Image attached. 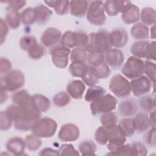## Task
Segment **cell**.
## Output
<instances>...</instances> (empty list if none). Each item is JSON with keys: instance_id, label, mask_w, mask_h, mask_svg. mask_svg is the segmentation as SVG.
<instances>
[{"instance_id": "obj_16", "label": "cell", "mask_w": 156, "mask_h": 156, "mask_svg": "<svg viewBox=\"0 0 156 156\" xmlns=\"http://www.w3.org/2000/svg\"><path fill=\"white\" fill-rule=\"evenodd\" d=\"M119 113L126 118L135 115L138 110V103L134 99L127 98L121 101L118 105Z\"/></svg>"}, {"instance_id": "obj_33", "label": "cell", "mask_w": 156, "mask_h": 156, "mask_svg": "<svg viewBox=\"0 0 156 156\" xmlns=\"http://www.w3.org/2000/svg\"><path fill=\"white\" fill-rule=\"evenodd\" d=\"M118 115L113 112L102 113L100 116V122L104 127L108 129L117 125Z\"/></svg>"}, {"instance_id": "obj_6", "label": "cell", "mask_w": 156, "mask_h": 156, "mask_svg": "<svg viewBox=\"0 0 156 156\" xmlns=\"http://www.w3.org/2000/svg\"><path fill=\"white\" fill-rule=\"evenodd\" d=\"M117 98L111 94H105L101 98L90 102V108L93 115L113 112L116 108Z\"/></svg>"}, {"instance_id": "obj_60", "label": "cell", "mask_w": 156, "mask_h": 156, "mask_svg": "<svg viewBox=\"0 0 156 156\" xmlns=\"http://www.w3.org/2000/svg\"><path fill=\"white\" fill-rule=\"evenodd\" d=\"M155 24L151 26V27L149 30V35H151V38L154 40L155 38Z\"/></svg>"}, {"instance_id": "obj_36", "label": "cell", "mask_w": 156, "mask_h": 156, "mask_svg": "<svg viewBox=\"0 0 156 156\" xmlns=\"http://www.w3.org/2000/svg\"><path fill=\"white\" fill-rule=\"evenodd\" d=\"M82 79L84 83H85L88 87L96 85L99 80V79L97 76L94 68L90 65H88V67L82 76Z\"/></svg>"}, {"instance_id": "obj_29", "label": "cell", "mask_w": 156, "mask_h": 156, "mask_svg": "<svg viewBox=\"0 0 156 156\" xmlns=\"http://www.w3.org/2000/svg\"><path fill=\"white\" fill-rule=\"evenodd\" d=\"M105 94V90L104 88L98 85L90 87L85 95V100L88 102H92L102 97Z\"/></svg>"}, {"instance_id": "obj_59", "label": "cell", "mask_w": 156, "mask_h": 156, "mask_svg": "<svg viewBox=\"0 0 156 156\" xmlns=\"http://www.w3.org/2000/svg\"><path fill=\"white\" fill-rule=\"evenodd\" d=\"M155 110H154L153 111H152L151 112L149 113V119H150V121L151 122L152 127H155Z\"/></svg>"}, {"instance_id": "obj_2", "label": "cell", "mask_w": 156, "mask_h": 156, "mask_svg": "<svg viewBox=\"0 0 156 156\" xmlns=\"http://www.w3.org/2000/svg\"><path fill=\"white\" fill-rule=\"evenodd\" d=\"M88 52L97 51L105 53L112 48L110 32L104 29L88 34V41L84 48Z\"/></svg>"}, {"instance_id": "obj_23", "label": "cell", "mask_w": 156, "mask_h": 156, "mask_svg": "<svg viewBox=\"0 0 156 156\" xmlns=\"http://www.w3.org/2000/svg\"><path fill=\"white\" fill-rule=\"evenodd\" d=\"M35 121V120L28 117L21 112L20 115L13 121L14 127L15 129L22 132L31 130Z\"/></svg>"}, {"instance_id": "obj_51", "label": "cell", "mask_w": 156, "mask_h": 156, "mask_svg": "<svg viewBox=\"0 0 156 156\" xmlns=\"http://www.w3.org/2000/svg\"><path fill=\"white\" fill-rule=\"evenodd\" d=\"M59 154L61 155H79V152L71 144L65 143L61 145L58 149Z\"/></svg>"}, {"instance_id": "obj_34", "label": "cell", "mask_w": 156, "mask_h": 156, "mask_svg": "<svg viewBox=\"0 0 156 156\" xmlns=\"http://www.w3.org/2000/svg\"><path fill=\"white\" fill-rule=\"evenodd\" d=\"M21 23L26 26L32 25L36 22V14L35 9L27 7L23 10L21 13Z\"/></svg>"}, {"instance_id": "obj_20", "label": "cell", "mask_w": 156, "mask_h": 156, "mask_svg": "<svg viewBox=\"0 0 156 156\" xmlns=\"http://www.w3.org/2000/svg\"><path fill=\"white\" fill-rule=\"evenodd\" d=\"M133 120L135 126V132L138 133H144L152 127L149 115L145 112L136 114Z\"/></svg>"}, {"instance_id": "obj_56", "label": "cell", "mask_w": 156, "mask_h": 156, "mask_svg": "<svg viewBox=\"0 0 156 156\" xmlns=\"http://www.w3.org/2000/svg\"><path fill=\"white\" fill-rule=\"evenodd\" d=\"M7 3L9 8L18 11L26 5L27 1L25 0H13L8 1Z\"/></svg>"}, {"instance_id": "obj_30", "label": "cell", "mask_w": 156, "mask_h": 156, "mask_svg": "<svg viewBox=\"0 0 156 156\" xmlns=\"http://www.w3.org/2000/svg\"><path fill=\"white\" fill-rule=\"evenodd\" d=\"M143 24L146 26H152L155 24L156 13L155 10L150 7L143 8L140 12V18Z\"/></svg>"}, {"instance_id": "obj_13", "label": "cell", "mask_w": 156, "mask_h": 156, "mask_svg": "<svg viewBox=\"0 0 156 156\" xmlns=\"http://www.w3.org/2000/svg\"><path fill=\"white\" fill-rule=\"evenodd\" d=\"M79 128L73 123H66L62 125L58 134L59 140L63 142L75 141L79 138Z\"/></svg>"}, {"instance_id": "obj_46", "label": "cell", "mask_w": 156, "mask_h": 156, "mask_svg": "<svg viewBox=\"0 0 156 156\" xmlns=\"http://www.w3.org/2000/svg\"><path fill=\"white\" fill-rule=\"evenodd\" d=\"M96 141L101 145H106L108 141L107 129L103 126L99 127L94 133Z\"/></svg>"}, {"instance_id": "obj_39", "label": "cell", "mask_w": 156, "mask_h": 156, "mask_svg": "<svg viewBox=\"0 0 156 156\" xmlns=\"http://www.w3.org/2000/svg\"><path fill=\"white\" fill-rule=\"evenodd\" d=\"M24 141L26 148L30 151H37L42 144L41 138L36 136L33 133L27 135Z\"/></svg>"}, {"instance_id": "obj_5", "label": "cell", "mask_w": 156, "mask_h": 156, "mask_svg": "<svg viewBox=\"0 0 156 156\" xmlns=\"http://www.w3.org/2000/svg\"><path fill=\"white\" fill-rule=\"evenodd\" d=\"M108 87L116 98H126L131 94L130 82L121 74H116L112 77Z\"/></svg>"}, {"instance_id": "obj_54", "label": "cell", "mask_w": 156, "mask_h": 156, "mask_svg": "<svg viewBox=\"0 0 156 156\" xmlns=\"http://www.w3.org/2000/svg\"><path fill=\"white\" fill-rule=\"evenodd\" d=\"M12 64L10 60L5 57H1L0 58V73L1 76H4L12 71Z\"/></svg>"}, {"instance_id": "obj_37", "label": "cell", "mask_w": 156, "mask_h": 156, "mask_svg": "<svg viewBox=\"0 0 156 156\" xmlns=\"http://www.w3.org/2000/svg\"><path fill=\"white\" fill-rule=\"evenodd\" d=\"M88 52L84 48H74L71 51L69 58L71 62H87Z\"/></svg>"}, {"instance_id": "obj_21", "label": "cell", "mask_w": 156, "mask_h": 156, "mask_svg": "<svg viewBox=\"0 0 156 156\" xmlns=\"http://www.w3.org/2000/svg\"><path fill=\"white\" fill-rule=\"evenodd\" d=\"M89 2L85 0H74L70 1L69 12L71 15L82 18L87 15Z\"/></svg>"}, {"instance_id": "obj_48", "label": "cell", "mask_w": 156, "mask_h": 156, "mask_svg": "<svg viewBox=\"0 0 156 156\" xmlns=\"http://www.w3.org/2000/svg\"><path fill=\"white\" fill-rule=\"evenodd\" d=\"M88 41V35L82 31L74 32L75 48H85Z\"/></svg>"}, {"instance_id": "obj_58", "label": "cell", "mask_w": 156, "mask_h": 156, "mask_svg": "<svg viewBox=\"0 0 156 156\" xmlns=\"http://www.w3.org/2000/svg\"><path fill=\"white\" fill-rule=\"evenodd\" d=\"M7 99V91L1 88V104H3Z\"/></svg>"}, {"instance_id": "obj_15", "label": "cell", "mask_w": 156, "mask_h": 156, "mask_svg": "<svg viewBox=\"0 0 156 156\" xmlns=\"http://www.w3.org/2000/svg\"><path fill=\"white\" fill-rule=\"evenodd\" d=\"M112 47L116 49L124 48L128 43L129 35L123 27L114 29L110 32Z\"/></svg>"}, {"instance_id": "obj_7", "label": "cell", "mask_w": 156, "mask_h": 156, "mask_svg": "<svg viewBox=\"0 0 156 156\" xmlns=\"http://www.w3.org/2000/svg\"><path fill=\"white\" fill-rule=\"evenodd\" d=\"M87 20L92 25L101 26L106 21L107 16L104 10V2L102 1H93L89 3Z\"/></svg>"}, {"instance_id": "obj_18", "label": "cell", "mask_w": 156, "mask_h": 156, "mask_svg": "<svg viewBox=\"0 0 156 156\" xmlns=\"http://www.w3.org/2000/svg\"><path fill=\"white\" fill-rule=\"evenodd\" d=\"M7 151L14 155H22L24 154L26 148L25 141L18 136L12 137L8 140L5 144Z\"/></svg>"}, {"instance_id": "obj_9", "label": "cell", "mask_w": 156, "mask_h": 156, "mask_svg": "<svg viewBox=\"0 0 156 156\" xmlns=\"http://www.w3.org/2000/svg\"><path fill=\"white\" fill-rule=\"evenodd\" d=\"M52 63L57 68L63 69L67 67L71 50L62 45L58 44L50 49L49 51Z\"/></svg>"}, {"instance_id": "obj_38", "label": "cell", "mask_w": 156, "mask_h": 156, "mask_svg": "<svg viewBox=\"0 0 156 156\" xmlns=\"http://www.w3.org/2000/svg\"><path fill=\"white\" fill-rule=\"evenodd\" d=\"M71 101V96L67 92L61 91L56 93L52 98L54 104L58 107H63L68 105Z\"/></svg>"}, {"instance_id": "obj_52", "label": "cell", "mask_w": 156, "mask_h": 156, "mask_svg": "<svg viewBox=\"0 0 156 156\" xmlns=\"http://www.w3.org/2000/svg\"><path fill=\"white\" fill-rule=\"evenodd\" d=\"M134 155L140 156H145L147 154V149L145 144L140 141H135L131 143Z\"/></svg>"}, {"instance_id": "obj_61", "label": "cell", "mask_w": 156, "mask_h": 156, "mask_svg": "<svg viewBox=\"0 0 156 156\" xmlns=\"http://www.w3.org/2000/svg\"><path fill=\"white\" fill-rule=\"evenodd\" d=\"M44 2L47 5V6L50 7H52V8H54V6H55V4H56L57 1H55V0H52V1H44Z\"/></svg>"}, {"instance_id": "obj_41", "label": "cell", "mask_w": 156, "mask_h": 156, "mask_svg": "<svg viewBox=\"0 0 156 156\" xmlns=\"http://www.w3.org/2000/svg\"><path fill=\"white\" fill-rule=\"evenodd\" d=\"M38 44L37 38L31 35L22 37L20 40V46L23 51L28 52L34 46Z\"/></svg>"}, {"instance_id": "obj_19", "label": "cell", "mask_w": 156, "mask_h": 156, "mask_svg": "<svg viewBox=\"0 0 156 156\" xmlns=\"http://www.w3.org/2000/svg\"><path fill=\"white\" fill-rule=\"evenodd\" d=\"M66 90L71 98L74 99H80L82 98L85 90V85L80 80L73 79L67 83Z\"/></svg>"}, {"instance_id": "obj_27", "label": "cell", "mask_w": 156, "mask_h": 156, "mask_svg": "<svg viewBox=\"0 0 156 156\" xmlns=\"http://www.w3.org/2000/svg\"><path fill=\"white\" fill-rule=\"evenodd\" d=\"M32 98L35 107L40 112L46 113L49 110L51 102L46 96L41 94H34Z\"/></svg>"}, {"instance_id": "obj_55", "label": "cell", "mask_w": 156, "mask_h": 156, "mask_svg": "<svg viewBox=\"0 0 156 156\" xmlns=\"http://www.w3.org/2000/svg\"><path fill=\"white\" fill-rule=\"evenodd\" d=\"M0 26H1V44H3L5 41L6 37L8 35L9 27L6 23L5 19L1 18L0 19Z\"/></svg>"}, {"instance_id": "obj_14", "label": "cell", "mask_w": 156, "mask_h": 156, "mask_svg": "<svg viewBox=\"0 0 156 156\" xmlns=\"http://www.w3.org/2000/svg\"><path fill=\"white\" fill-rule=\"evenodd\" d=\"M121 18L126 24L136 23L140 20V10L138 6L130 1L121 12Z\"/></svg>"}, {"instance_id": "obj_31", "label": "cell", "mask_w": 156, "mask_h": 156, "mask_svg": "<svg viewBox=\"0 0 156 156\" xmlns=\"http://www.w3.org/2000/svg\"><path fill=\"white\" fill-rule=\"evenodd\" d=\"M88 67V65L87 62H71L69 66L68 71L73 77L82 78Z\"/></svg>"}, {"instance_id": "obj_53", "label": "cell", "mask_w": 156, "mask_h": 156, "mask_svg": "<svg viewBox=\"0 0 156 156\" xmlns=\"http://www.w3.org/2000/svg\"><path fill=\"white\" fill-rule=\"evenodd\" d=\"M155 40L148 43L144 53V58L147 60H155Z\"/></svg>"}, {"instance_id": "obj_12", "label": "cell", "mask_w": 156, "mask_h": 156, "mask_svg": "<svg viewBox=\"0 0 156 156\" xmlns=\"http://www.w3.org/2000/svg\"><path fill=\"white\" fill-rule=\"evenodd\" d=\"M105 62L115 70L119 69L124 61L123 52L119 49L111 48L104 53Z\"/></svg>"}, {"instance_id": "obj_4", "label": "cell", "mask_w": 156, "mask_h": 156, "mask_svg": "<svg viewBox=\"0 0 156 156\" xmlns=\"http://www.w3.org/2000/svg\"><path fill=\"white\" fill-rule=\"evenodd\" d=\"M57 129V123L49 117L40 118L34 124L31 131L32 133L41 138L52 137Z\"/></svg>"}, {"instance_id": "obj_49", "label": "cell", "mask_w": 156, "mask_h": 156, "mask_svg": "<svg viewBox=\"0 0 156 156\" xmlns=\"http://www.w3.org/2000/svg\"><path fill=\"white\" fill-rule=\"evenodd\" d=\"M93 67L94 68V71L99 79H105L110 76V74H111L110 68L105 62L97 66H94V67L93 66Z\"/></svg>"}, {"instance_id": "obj_42", "label": "cell", "mask_w": 156, "mask_h": 156, "mask_svg": "<svg viewBox=\"0 0 156 156\" xmlns=\"http://www.w3.org/2000/svg\"><path fill=\"white\" fill-rule=\"evenodd\" d=\"M46 48L41 44H37L27 52L28 56L33 60H38L46 54Z\"/></svg>"}, {"instance_id": "obj_25", "label": "cell", "mask_w": 156, "mask_h": 156, "mask_svg": "<svg viewBox=\"0 0 156 156\" xmlns=\"http://www.w3.org/2000/svg\"><path fill=\"white\" fill-rule=\"evenodd\" d=\"M138 105L141 110L147 113H150L155 108V99L152 94H145L139 98Z\"/></svg>"}, {"instance_id": "obj_35", "label": "cell", "mask_w": 156, "mask_h": 156, "mask_svg": "<svg viewBox=\"0 0 156 156\" xmlns=\"http://www.w3.org/2000/svg\"><path fill=\"white\" fill-rule=\"evenodd\" d=\"M96 149L97 146L95 143L90 140H83L79 145V151L82 155H95Z\"/></svg>"}, {"instance_id": "obj_28", "label": "cell", "mask_w": 156, "mask_h": 156, "mask_svg": "<svg viewBox=\"0 0 156 156\" xmlns=\"http://www.w3.org/2000/svg\"><path fill=\"white\" fill-rule=\"evenodd\" d=\"M126 138L131 137L135 132V126L133 118H125L122 119L118 125Z\"/></svg>"}, {"instance_id": "obj_11", "label": "cell", "mask_w": 156, "mask_h": 156, "mask_svg": "<svg viewBox=\"0 0 156 156\" xmlns=\"http://www.w3.org/2000/svg\"><path fill=\"white\" fill-rule=\"evenodd\" d=\"M62 36V32L55 27L47 28L41 34L40 41L45 48L51 49L58 45Z\"/></svg>"}, {"instance_id": "obj_24", "label": "cell", "mask_w": 156, "mask_h": 156, "mask_svg": "<svg viewBox=\"0 0 156 156\" xmlns=\"http://www.w3.org/2000/svg\"><path fill=\"white\" fill-rule=\"evenodd\" d=\"M34 9L36 14V23L39 25H43L48 23L52 15V11L43 4H39Z\"/></svg>"}, {"instance_id": "obj_3", "label": "cell", "mask_w": 156, "mask_h": 156, "mask_svg": "<svg viewBox=\"0 0 156 156\" xmlns=\"http://www.w3.org/2000/svg\"><path fill=\"white\" fill-rule=\"evenodd\" d=\"M1 88L7 91L16 92L25 83V76L20 69H12L4 76H1Z\"/></svg>"}, {"instance_id": "obj_22", "label": "cell", "mask_w": 156, "mask_h": 156, "mask_svg": "<svg viewBox=\"0 0 156 156\" xmlns=\"http://www.w3.org/2000/svg\"><path fill=\"white\" fill-rule=\"evenodd\" d=\"M130 34L137 41L146 40L149 38V29L142 23H135L130 29Z\"/></svg>"}, {"instance_id": "obj_45", "label": "cell", "mask_w": 156, "mask_h": 156, "mask_svg": "<svg viewBox=\"0 0 156 156\" xmlns=\"http://www.w3.org/2000/svg\"><path fill=\"white\" fill-rule=\"evenodd\" d=\"M13 122L12 118L6 110L1 111L0 113V129L1 131H6L10 129Z\"/></svg>"}, {"instance_id": "obj_17", "label": "cell", "mask_w": 156, "mask_h": 156, "mask_svg": "<svg viewBox=\"0 0 156 156\" xmlns=\"http://www.w3.org/2000/svg\"><path fill=\"white\" fill-rule=\"evenodd\" d=\"M130 1L108 0L104 2V7L105 13L110 16H116L123 11Z\"/></svg>"}, {"instance_id": "obj_1", "label": "cell", "mask_w": 156, "mask_h": 156, "mask_svg": "<svg viewBox=\"0 0 156 156\" xmlns=\"http://www.w3.org/2000/svg\"><path fill=\"white\" fill-rule=\"evenodd\" d=\"M12 99L13 102L28 117L35 121L41 118L42 113L37 109L32 100V95L26 90H21L15 92L12 96Z\"/></svg>"}, {"instance_id": "obj_8", "label": "cell", "mask_w": 156, "mask_h": 156, "mask_svg": "<svg viewBox=\"0 0 156 156\" xmlns=\"http://www.w3.org/2000/svg\"><path fill=\"white\" fill-rule=\"evenodd\" d=\"M122 76L129 79L137 78L144 74V61L134 56L128 58L121 68Z\"/></svg>"}, {"instance_id": "obj_26", "label": "cell", "mask_w": 156, "mask_h": 156, "mask_svg": "<svg viewBox=\"0 0 156 156\" xmlns=\"http://www.w3.org/2000/svg\"><path fill=\"white\" fill-rule=\"evenodd\" d=\"M5 20L9 28L16 29L20 26L21 23V13L17 10L8 7L5 16Z\"/></svg>"}, {"instance_id": "obj_10", "label": "cell", "mask_w": 156, "mask_h": 156, "mask_svg": "<svg viewBox=\"0 0 156 156\" xmlns=\"http://www.w3.org/2000/svg\"><path fill=\"white\" fill-rule=\"evenodd\" d=\"M152 83L146 76H141L130 82L131 93L135 97H140L147 94L151 90Z\"/></svg>"}, {"instance_id": "obj_43", "label": "cell", "mask_w": 156, "mask_h": 156, "mask_svg": "<svg viewBox=\"0 0 156 156\" xmlns=\"http://www.w3.org/2000/svg\"><path fill=\"white\" fill-rule=\"evenodd\" d=\"M60 44L68 48H74V32L67 30L62 34Z\"/></svg>"}, {"instance_id": "obj_40", "label": "cell", "mask_w": 156, "mask_h": 156, "mask_svg": "<svg viewBox=\"0 0 156 156\" xmlns=\"http://www.w3.org/2000/svg\"><path fill=\"white\" fill-rule=\"evenodd\" d=\"M105 62L104 54L97 51L88 52L87 63L91 66H97Z\"/></svg>"}, {"instance_id": "obj_50", "label": "cell", "mask_w": 156, "mask_h": 156, "mask_svg": "<svg viewBox=\"0 0 156 156\" xmlns=\"http://www.w3.org/2000/svg\"><path fill=\"white\" fill-rule=\"evenodd\" d=\"M146 132L143 137L144 143L150 147H155L156 146L155 127H151Z\"/></svg>"}, {"instance_id": "obj_57", "label": "cell", "mask_w": 156, "mask_h": 156, "mask_svg": "<svg viewBox=\"0 0 156 156\" xmlns=\"http://www.w3.org/2000/svg\"><path fill=\"white\" fill-rule=\"evenodd\" d=\"M39 155H59L58 151L53 149L51 147H44L38 153Z\"/></svg>"}, {"instance_id": "obj_32", "label": "cell", "mask_w": 156, "mask_h": 156, "mask_svg": "<svg viewBox=\"0 0 156 156\" xmlns=\"http://www.w3.org/2000/svg\"><path fill=\"white\" fill-rule=\"evenodd\" d=\"M149 42L147 40H139L134 42L130 48V51L133 56L141 59L144 58L146 48Z\"/></svg>"}, {"instance_id": "obj_47", "label": "cell", "mask_w": 156, "mask_h": 156, "mask_svg": "<svg viewBox=\"0 0 156 156\" xmlns=\"http://www.w3.org/2000/svg\"><path fill=\"white\" fill-rule=\"evenodd\" d=\"M155 69L156 66L154 62L151 60H146L144 62V73L152 83H154L155 81Z\"/></svg>"}, {"instance_id": "obj_44", "label": "cell", "mask_w": 156, "mask_h": 156, "mask_svg": "<svg viewBox=\"0 0 156 156\" xmlns=\"http://www.w3.org/2000/svg\"><path fill=\"white\" fill-rule=\"evenodd\" d=\"M54 9L58 15H65L69 12L70 1L66 0H57Z\"/></svg>"}]
</instances>
